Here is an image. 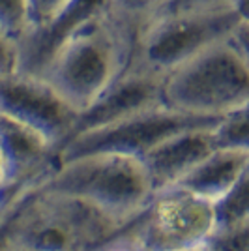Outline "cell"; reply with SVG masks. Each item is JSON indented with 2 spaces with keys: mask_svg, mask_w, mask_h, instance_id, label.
Instances as JSON below:
<instances>
[{
  "mask_svg": "<svg viewBox=\"0 0 249 251\" xmlns=\"http://www.w3.org/2000/svg\"><path fill=\"white\" fill-rule=\"evenodd\" d=\"M122 229L84 201L36 188L0 214V248L92 251Z\"/></svg>",
  "mask_w": 249,
  "mask_h": 251,
  "instance_id": "1",
  "label": "cell"
},
{
  "mask_svg": "<svg viewBox=\"0 0 249 251\" xmlns=\"http://www.w3.org/2000/svg\"><path fill=\"white\" fill-rule=\"evenodd\" d=\"M133 47L135 36L107 11L54 54L40 79L51 84L77 113H83L124 72Z\"/></svg>",
  "mask_w": 249,
  "mask_h": 251,
  "instance_id": "2",
  "label": "cell"
},
{
  "mask_svg": "<svg viewBox=\"0 0 249 251\" xmlns=\"http://www.w3.org/2000/svg\"><path fill=\"white\" fill-rule=\"evenodd\" d=\"M40 188L84 201L122 227L135 220L154 197L145 163L114 154L64 161Z\"/></svg>",
  "mask_w": 249,
  "mask_h": 251,
  "instance_id": "3",
  "label": "cell"
},
{
  "mask_svg": "<svg viewBox=\"0 0 249 251\" xmlns=\"http://www.w3.org/2000/svg\"><path fill=\"white\" fill-rule=\"evenodd\" d=\"M167 109L200 118H223L249 103V64L227 40L165 77Z\"/></svg>",
  "mask_w": 249,
  "mask_h": 251,
  "instance_id": "4",
  "label": "cell"
},
{
  "mask_svg": "<svg viewBox=\"0 0 249 251\" xmlns=\"http://www.w3.org/2000/svg\"><path fill=\"white\" fill-rule=\"evenodd\" d=\"M145 251H200L216 234V204L186 189L157 191L124 227Z\"/></svg>",
  "mask_w": 249,
  "mask_h": 251,
  "instance_id": "5",
  "label": "cell"
},
{
  "mask_svg": "<svg viewBox=\"0 0 249 251\" xmlns=\"http://www.w3.org/2000/svg\"><path fill=\"white\" fill-rule=\"evenodd\" d=\"M238 25L236 11L216 15H161L137 36L131 60L167 77L200 52L230 40Z\"/></svg>",
  "mask_w": 249,
  "mask_h": 251,
  "instance_id": "6",
  "label": "cell"
},
{
  "mask_svg": "<svg viewBox=\"0 0 249 251\" xmlns=\"http://www.w3.org/2000/svg\"><path fill=\"white\" fill-rule=\"evenodd\" d=\"M219 120L221 118L182 115L167 107H159L120 124L73 137L58 150V161L64 163L70 159L96 154H114L143 159L148 152L165 143L167 139L187 129L216 127Z\"/></svg>",
  "mask_w": 249,
  "mask_h": 251,
  "instance_id": "7",
  "label": "cell"
},
{
  "mask_svg": "<svg viewBox=\"0 0 249 251\" xmlns=\"http://www.w3.org/2000/svg\"><path fill=\"white\" fill-rule=\"evenodd\" d=\"M0 116L36 131L60 150L70 141L79 113L43 79L13 74L0 79Z\"/></svg>",
  "mask_w": 249,
  "mask_h": 251,
  "instance_id": "8",
  "label": "cell"
},
{
  "mask_svg": "<svg viewBox=\"0 0 249 251\" xmlns=\"http://www.w3.org/2000/svg\"><path fill=\"white\" fill-rule=\"evenodd\" d=\"M163 83H165V77L129 60L124 72L83 113H79L75 129L70 139L88 133V131L120 124L133 116L165 107Z\"/></svg>",
  "mask_w": 249,
  "mask_h": 251,
  "instance_id": "9",
  "label": "cell"
},
{
  "mask_svg": "<svg viewBox=\"0 0 249 251\" xmlns=\"http://www.w3.org/2000/svg\"><path fill=\"white\" fill-rule=\"evenodd\" d=\"M0 154L6 167L0 188V214L23 195L40 188L60 165L56 148L6 116H0Z\"/></svg>",
  "mask_w": 249,
  "mask_h": 251,
  "instance_id": "10",
  "label": "cell"
},
{
  "mask_svg": "<svg viewBox=\"0 0 249 251\" xmlns=\"http://www.w3.org/2000/svg\"><path fill=\"white\" fill-rule=\"evenodd\" d=\"M109 11L107 0H73L66 10L42 28L25 32L17 40V74L40 77L54 54L94 19Z\"/></svg>",
  "mask_w": 249,
  "mask_h": 251,
  "instance_id": "11",
  "label": "cell"
},
{
  "mask_svg": "<svg viewBox=\"0 0 249 251\" xmlns=\"http://www.w3.org/2000/svg\"><path fill=\"white\" fill-rule=\"evenodd\" d=\"M214 150V127H197L167 139L141 161L145 163L154 193H157L174 188Z\"/></svg>",
  "mask_w": 249,
  "mask_h": 251,
  "instance_id": "12",
  "label": "cell"
},
{
  "mask_svg": "<svg viewBox=\"0 0 249 251\" xmlns=\"http://www.w3.org/2000/svg\"><path fill=\"white\" fill-rule=\"evenodd\" d=\"M248 152L216 148L200 165H197L186 178H182L174 188L186 189L189 193L216 204L232 189L244 169L248 167Z\"/></svg>",
  "mask_w": 249,
  "mask_h": 251,
  "instance_id": "13",
  "label": "cell"
},
{
  "mask_svg": "<svg viewBox=\"0 0 249 251\" xmlns=\"http://www.w3.org/2000/svg\"><path fill=\"white\" fill-rule=\"evenodd\" d=\"M107 2H109V11L137 40L141 32L165 13L169 0H107Z\"/></svg>",
  "mask_w": 249,
  "mask_h": 251,
  "instance_id": "14",
  "label": "cell"
},
{
  "mask_svg": "<svg viewBox=\"0 0 249 251\" xmlns=\"http://www.w3.org/2000/svg\"><path fill=\"white\" fill-rule=\"evenodd\" d=\"M244 221H249V163L232 189L216 202L218 230L234 227Z\"/></svg>",
  "mask_w": 249,
  "mask_h": 251,
  "instance_id": "15",
  "label": "cell"
},
{
  "mask_svg": "<svg viewBox=\"0 0 249 251\" xmlns=\"http://www.w3.org/2000/svg\"><path fill=\"white\" fill-rule=\"evenodd\" d=\"M216 148L240 150L249 154V103L225 115L214 127Z\"/></svg>",
  "mask_w": 249,
  "mask_h": 251,
  "instance_id": "16",
  "label": "cell"
},
{
  "mask_svg": "<svg viewBox=\"0 0 249 251\" xmlns=\"http://www.w3.org/2000/svg\"><path fill=\"white\" fill-rule=\"evenodd\" d=\"M238 0H169L163 15H216L234 11Z\"/></svg>",
  "mask_w": 249,
  "mask_h": 251,
  "instance_id": "17",
  "label": "cell"
},
{
  "mask_svg": "<svg viewBox=\"0 0 249 251\" xmlns=\"http://www.w3.org/2000/svg\"><path fill=\"white\" fill-rule=\"evenodd\" d=\"M26 28V0H0V32L19 40Z\"/></svg>",
  "mask_w": 249,
  "mask_h": 251,
  "instance_id": "18",
  "label": "cell"
},
{
  "mask_svg": "<svg viewBox=\"0 0 249 251\" xmlns=\"http://www.w3.org/2000/svg\"><path fill=\"white\" fill-rule=\"evenodd\" d=\"M202 251H249V221L216 230Z\"/></svg>",
  "mask_w": 249,
  "mask_h": 251,
  "instance_id": "19",
  "label": "cell"
},
{
  "mask_svg": "<svg viewBox=\"0 0 249 251\" xmlns=\"http://www.w3.org/2000/svg\"><path fill=\"white\" fill-rule=\"evenodd\" d=\"M72 2L73 0H26V19H28L26 32L49 25Z\"/></svg>",
  "mask_w": 249,
  "mask_h": 251,
  "instance_id": "20",
  "label": "cell"
},
{
  "mask_svg": "<svg viewBox=\"0 0 249 251\" xmlns=\"http://www.w3.org/2000/svg\"><path fill=\"white\" fill-rule=\"evenodd\" d=\"M17 64H19L17 40L0 32V79L17 74Z\"/></svg>",
  "mask_w": 249,
  "mask_h": 251,
  "instance_id": "21",
  "label": "cell"
},
{
  "mask_svg": "<svg viewBox=\"0 0 249 251\" xmlns=\"http://www.w3.org/2000/svg\"><path fill=\"white\" fill-rule=\"evenodd\" d=\"M92 251H145V248L127 230L122 229L114 236H111L109 240H105L98 248H94Z\"/></svg>",
  "mask_w": 249,
  "mask_h": 251,
  "instance_id": "22",
  "label": "cell"
},
{
  "mask_svg": "<svg viewBox=\"0 0 249 251\" xmlns=\"http://www.w3.org/2000/svg\"><path fill=\"white\" fill-rule=\"evenodd\" d=\"M230 42L234 43V47L244 56V60L249 64V25L240 23L238 26H236V30H234V34L230 36Z\"/></svg>",
  "mask_w": 249,
  "mask_h": 251,
  "instance_id": "23",
  "label": "cell"
},
{
  "mask_svg": "<svg viewBox=\"0 0 249 251\" xmlns=\"http://www.w3.org/2000/svg\"><path fill=\"white\" fill-rule=\"evenodd\" d=\"M234 11H236V15H238L240 23L249 25V0H238Z\"/></svg>",
  "mask_w": 249,
  "mask_h": 251,
  "instance_id": "24",
  "label": "cell"
},
{
  "mask_svg": "<svg viewBox=\"0 0 249 251\" xmlns=\"http://www.w3.org/2000/svg\"><path fill=\"white\" fill-rule=\"evenodd\" d=\"M4 178H6V167H4V157L0 154V188L4 184Z\"/></svg>",
  "mask_w": 249,
  "mask_h": 251,
  "instance_id": "25",
  "label": "cell"
},
{
  "mask_svg": "<svg viewBox=\"0 0 249 251\" xmlns=\"http://www.w3.org/2000/svg\"><path fill=\"white\" fill-rule=\"evenodd\" d=\"M0 251H23V250H10V248H0Z\"/></svg>",
  "mask_w": 249,
  "mask_h": 251,
  "instance_id": "26",
  "label": "cell"
}]
</instances>
